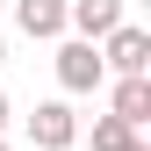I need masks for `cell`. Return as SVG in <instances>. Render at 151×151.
Instances as JSON below:
<instances>
[{
  "mask_svg": "<svg viewBox=\"0 0 151 151\" xmlns=\"http://www.w3.org/2000/svg\"><path fill=\"white\" fill-rule=\"evenodd\" d=\"M0 129H7V93H0Z\"/></svg>",
  "mask_w": 151,
  "mask_h": 151,
  "instance_id": "9c48e42d",
  "label": "cell"
},
{
  "mask_svg": "<svg viewBox=\"0 0 151 151\" xmlns=\"http://www.w3.org/2000/svg\"><path fill=\"white\" fill-rule=\"evenodd\" d=\"M0 151H14V144H7V137H0Z\"/></svg>",
  "mask_w": 151,
  "mask_h": 151,
  "instance_id": "8fae6325",
  "label": "cell"
},
{
  "mask_svg": "<svg viewBox=\"0 0 151 151\" xmlns=\"http://www.w3.org/2000/svg\"><path fill=\"white\" fill-rule=\"evenodd\" d=\"M0 65H7V36H0Z\"/></svg>",
  "mask_w": 151,
  "mask_h": 151,
  "instance_id": "30bf717a",
  "label": "cell"
},
{
  "mask_svg": "<svg viewBox=\"0 0 151 151\" xmlns=\"http://www.w3.org/2000/svg\"><path fill=\"white\" fill-rule=\"evenodd\" d=\"M108 115L129 122L144 137V122H151V79H115V101H108Z\"/></svg>",
  "mask_w": 151,
  "mask_h": 151,
  "instance_id": "8992f818",
  "label": "cell"
},
{
  "mask_svg": "<svg viewBox=\"0 0 151 151\" xmlns=\"http://www.w3.org/2000/svg\"><path fill=\"white\" fill-rule=\"evenodd\" d=\"M65 29H79V43H101L108 29H122V0H65Z\"/></svg>",
  "mask_w": 151,
  "mask_h": 151,
  "instance_id": "277c9868",
  "label": "cell"
},
{
  "mask_svg": "<svg viewBox=\"0 0 151 151\" xmlns=\"http://www.w3.org/2000/svg\"><path fill=\"white\" fill-rule=\"evenodd\" d=\"M58 86H65V93H93V86H108L101 43H79V36H65V43H58Z\"/></svg>",
  "mask_w": 151,
  "mask_h": 151,
  "instance_id": "7a4b0ae2",
  "label": "cell"
},
{
  "mask_svg": "<svg viewBox=\"0 0 151 151\" xmlns=\"http://www.w3.org/2000/svg\"><path fill=\"white\" fill-rule=\"evenodd\" d=\"M129 137H137L129 122H115V115H93V151H122Z\"/></svg>",
  "mask_w": 151,
  "mask_h": 151,
  "instance_id": "52a82bcc",
  "label": "cell"
},
{
  "mask_svg": "<svg viewBox=\"0 0 151 151\" xmlns=\"http://www.w3.org/2000/svg\"><path fill=\"white\" fill-rule=\"evenodd\" d=\"M122 151H151V144H144V137H129V144H122Z\"/></svg>",
  "mask_w": 151,
  "mask_h": 151,
  "instance_id": "ba28073f",
  "label": "cell"
},
{
  "mask_svg": "<svg viewBox=\"0 0 151 151\" xmlns=\"http://www.w3.org/2000/svg\"><path fill=\"white\" fill-rule=\"evenodd\" d=\"M101 65L115 72V79H151V29H137V22L108 29L101 36Z\"/></svg>",
  "mask_w": 151,
  "mask_h": 151,
  "instance_id": "6da1fadb",
  "label": "cell"
},
{
  "mask_svg": "<svg viewBox=\"0 0 151 151\" xmlns=\"http://www.w3.org/2000/svg\"><path fill=\"white\" fill-rule=\"evenodd\" d=\"M29 144H36V151H72V144H79V115H72V101H36Z\"/></svg>",
  "mask_w": 151,
  "mask_h": 151,
  "instance_id": "3957f363",
  "label": "cell"
},
{
  "mask_svg": "<svg viewBox=\"0 0 151 151\" xmlns=\"http://www.w3.org/2000/svg\"><path fill=\"white\" fill-rule=\"evenodd\" d=\"M14 29L36 43H58L65 36V0H14Z\"/></svg>",
  "mask_w": 151,
  "mask_h": 151,
  "instance_id": "5b68a950",
  "label": "cell"
}]
</instances>
